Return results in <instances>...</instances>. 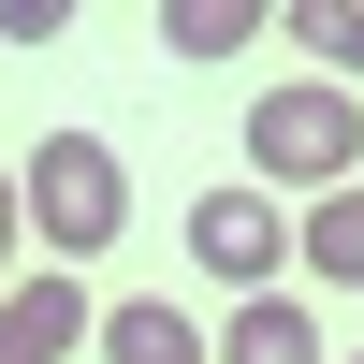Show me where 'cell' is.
Listing matches in <instances>:
<instances>
[{"mask_svg": "<svg viewBox=\"0 0 364 364\" xmlns=\"http://www.w3.org/2000/svg\"><path fill=\"white\" fill-rule=\"evenodd\" d=\"M190 262H204V277H233V291L262 306V291H277V262H291L277 190H204V204H190Z\"/></svg>", "mask_w": 364, "mask_h": 364, "instance_id": "3", "label": "cell"}, {"mask_svg": "<svg viewBox=\"0 0 364 364\" xmlns=\"http://www.w3.org/2000/svg\"><path fill=\"white\" fill-rule=\"evenodd\" d=\"M291 44H306L321 87H350L364 73V0H291Z\"/></svg>", "mask_w": 364, "mask_h": 364, "instance_id": "8", "label": "cell"}, {"mask_svg": "<svg viewBox=\"0 0 364 364\" xmlns=\"http://www.w3.org/2000/svg\"><path fill=\"white\" fill-rule=\"evenodd\" d=\"M102 364H219V336H190V306L132 291V306H102Z\"/></svg>", "mask_w": 364, "mask_h": 364, "instance_id": "5", "label": "cell"}, {"mask_svg": "<svg viewBox=\"0 0 364 364\" xmlns=\"http://www.w3.org/2000/svg\"><path fill=\"white\" fill-rule=\"evenodd\" d=\"M248 29H262V0H175V15H161V44H175V58H233Z\"/></svg>", "mask_w": 364, "mask_h": 364, "instance_id": "9", "label": "cell"}, {"mask_svg": "<svg viewBox=\"0 0 364 364\" xmlns=\"http://www.w3.org/2000/svg\"><path fill=\"white\" fill-rule=\"evenodd\" d=\"M15 190H29V233H44V262H58V277H73V262H102L117 233H132V161H117L87 117L29 146V175H15Z\"/></svg>", "mask_w": 364, "mask_h": 364, "instance_id": "1", "label": "cell"}, {"mask_svg": "<svg viewBox=\"0 0 364 364\" xmlns=\"http://www.w3.org/2000/svg\"><path fill=\"white\" fill-rule=\"evenodd\" d=\"M0 321H15V350H29V364H58L73 336H102V306H87V277H58V262L0 291Z\"/></svg>", "mask_w": 364, "mask_h": 364, "instance_id": "4", "label": "cell"}, {"mask_svg": "<svg viewBox=\"0 0 364 364\" xmlns=\"http://www.w3.org/2000/svg\"><path fill=\"white\" fill-rule=\"evenodd\" d=\"M336 364H364V350H336Z\"/></svg>", "mask_w": 364, "mask_h": 364, "instance_id": "12", "label": "cell"}, {"mask_svg": "<svg viewBox=\"0 0 364 364\" xmlns=\"http://www.w3.org/2000/svg\"><path fill=\"white\" fill-rule=\"evenodd\" d=\"M15 248H29V190H15V161H0V291H15Z\"/></svg>", "mask_w": 364, "mask_h": 364, "instance_id": "10", "label": "cell"}, {"mask_svg": "<svg viewBox=\"0 0 364 364\" xmlns=\"http://www.w3.org/2000/svg\"><path fill=\"white\" fill-rule=\"evenodd\" d=\"M291 248H306L336 291H364V175H350V190H321L306 219H291Z\"/></svg>", "mask_w": 364, "mask_h": 364, "instance_id": "7", "label": "cell"}, {"mask_svg": "<svg viewBox=\"0 0 364 364\" xmlns=\"http://www.w3.org/2000/svg\"><path fill=\"white\" fill-rule=\"evenodd\" d=\"M0 364H29V350H15V321H0Z\"/></svg>", "mask_w": 364, "mask_h": 364, "instance_id": "11", "label": "cell"}, {"mask_svg": "<svg viewBox=\"0 0 364 364\" xmlns=\"http://www.w3.org/2000/svg\"><path fill=\"white\" fill-rule=\"evenodd\" d=\"M219 364H336V350H321V321L291 306V291H262V306L219 321Z\"/></svg>", "mask_w": 364, "mask_h": 364, "instance_id": "6", "label": "cell"}, {"mask_svg": "<svg viewBox=\"0 0 364 364\" xmlns=\"http://www.w3.org/2000/svg\"><path fill=\"white\" fill-rule=\"evenodd\" d=\"M248 161H262V190H350L364 175V102L350 87H321V73H291V87H262L248 102Z\"/></svg>", "mask_w": 364, "mask_h": 364, "instance_id": "2", "label": "cell"}]
</instances>
